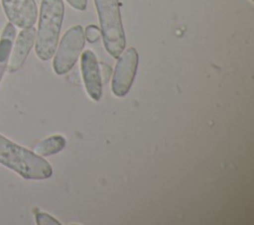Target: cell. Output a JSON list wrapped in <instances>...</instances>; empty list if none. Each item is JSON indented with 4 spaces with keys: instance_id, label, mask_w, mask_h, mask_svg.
I'll return each instance as SVG.
<instances>
[{
    "instance_id": "4fadbf2b",
    "label": "cell",
    "mask_w": 254,
    "mask_h": 225,
    "mask_svg": "<svg viewBox=\"0 0 254 225\" xmlns=\"http://www.w3.org/2000/svg\"><path fill=\"white\" fill-rule=\"evenodd\" d=\"M98 64H99V71H100V77H101L102 84H106L110 79L112 68L110 65H108L105 62H100Z\"/></svg>"
},
{
    "instance_id": "3957f363",
    "label": "cell",
    "mask_w": 254,
    "mask_h": 225,
    "mask_svg": "<svg viewBox=\"0 0 254 225\" xmlns=\"http://www.w3.org/2000/svg\"><path fill=\"white\" fill-rule=\"evenodd\" d=\"M100 23V33L106 52L118 58L126 47L119 0H93Z\"/></svg>"
},
{
    "instance_id": "5b68a950",
    "label": "cell",
    "mask_w": 254,
    "mask_h": 225,
    "mask_svg": "<svg viewBox=\"0 0 254 225\" xmlns=\"http://www.w3.org/2000/svg\"><path fill=\"white\" fill-rule=\"evenodd\" d=\"M138 60V52L133 47L123 51L119 56L111 83V89L114 95L122 97L129 92L137 72Z\"/></svg>"
},
{
    "instance_id": "7a4b0ae2",
    "label": "cell",
    "mask_w": 254,
    "mask_h": 225,
    "mask_svg": "<svg viewBox=\"0 0 254 225\" xmlns=\"http://www.w3.org/2000/svg\"><path fill=\"white\" fill-rule=\"evenodd\" d=\"M64 16V4L63 0H42L35 52L37 56L44 61L51 59L55 55Z\"/></svg>"
},
{
    "instance_id": "8992f818",
    "label": "cell",
    "mask_w": 254,
    "mask_h": 225,
    "mask_svg": "<svg viewBox=\"0 0 254 225\" xmlns=\"http://www.w3.org/2000/svg\"><path fill=\"white\" fill-rule=\"evenodd\" d=\"M3 11L11 24L20 29L34 27L38 18L35 0H1Z\"/></svg>"
},
{
    "instance_id": "ba28073f",
    "label": "cell",
    "mask_w": 254,
    "mask_h": 225,
    "mask_svg": "<svg viewBox=\"0 0 254 225\" xmlns=\"http://www.w3.org/2000/svg\"><path fill=\"white\" fill-rule=\"evenodd\" d=\"M36 29L34 27L22 29L16 40H14L7 69L10 72L17 71L26 61L36 40Z\"/></svg>"
},
{
    "instance_id": "9a60e30c",
    "label": "cell",
    "mask_w": 254,
    "mask_h": 225,
    "mask_svg": "<svg viewBox=\"0 0 254 225\" xmlns=\"http://www.w3.org/2000/svg\"><path fill=\"white\" fill-rule=\"evenodd\" d=\"M250 1H252V2H253V0H250Z\"/></svg>"
},
{
    "instance_id": "6da1fadb",
    "label": "cell",
    "mask_w": 254,
    "mask_h": 225,
    "mask_svg": "<svg viewBox=\"0 0 254 225\" xmlns=\"http://www.w3.org/2000/svg\"><path fill=\"white\" fill-rule=\"evenodd\" d=\"M0 164L25 179H46L53 173L52 166L37 155L0 135Z\"/></svg>"
},
{
    "instance_id": "277c9868",
    "label": "cell",
    "mask_w": 254,
    "mask_h": 225,
    "mask_svg": "<svg viewBox=\"0 0 254 225\" xmlns=\"http://www.w3.org/2000/svg\"><path fill=\"white\" fill-rule=\"evenodd\" d=\"M84 44V31L80 25L69 28L64 34L53 60V68L58 75L67 73L74 66Z\"/></svg>"
},
{
    "instance_id": "52a82bcc",
    "label": "cell",
    "mask_w": 254,
    "mask_h": 225,
    "mask_svg": "<svg viewBox=\"0 0 254 225\" xmlns=\"http://www.w3.org/2000/svg\"><path fill=\"white\" fill-rule=\"evenodd\" d=\"M80 67L87 94L92 100L99 101L102 96V81L100 77L99 64L95 54L92 51L86 50L82 53Z\"/></svg>"
},
{
    "instance_id": "7c38bea8",
    "label": "cell",
    "mask_w": 254,
    "mask_h": 225,
    "mask_svg": "<svg viewBox=\"0 0 254 225\" xmlns=\"http://www.w3.org/2000/svg\"><path fill=\"white\" fill-rule=\"evenodd\" d=\"M101 33H100V30L98 29L97 26L95 25H89L86 27L85 29V39L89 42V43H94L96 42L99 37H100Z\"/></svg>"
},
{
    "instance_id": "30bf717a",
    "label": "cell",
    "mask_w": 254,
    "mask_h": 225,
    "mask_svg": "<svg viewBox=\"0 0 254 225\" xmlns=\"http://www.w3.org/2000/svg\"><path fill=\"white\" fill-rule=\"evenodd\" d=\"M65 147V139L61 135L51 136L40 141L34 148V152L41 157H49L61 152Z\"/></svg>"
},
{
    "instance_id": "5bb4252c",
    "label": "cell",
    "mask_w": 254,
    "mask_h": 225,
    "mask_svg": "<svg viewBox=\"0 0 254 225\" xmlns=\"http://www.w3.org/2000/svg\"><path fill=\"white\" fill-rule=\"evenodd\" d=\"M66 2L75 10L83 11L86 9L87 0H66Z\"/></svg>"
},
{
    "instance_id": "9c48e42d",
    "label": "cell",
    "mask_w": 254,
    "mask_h": 225,
    "mask_svg": "<svg viewBox=\"0 0 254 225\" xmlns=\"http://www.w3.org/2000/svg\"><path fill=\"white\" fill-rule=\"evenodd\" d=\"M16 37V28L10 22L4 27L0 36V83L7 68L8 60Z\"/></svg>"
},
{
    "instance_id": "8fae6325",
    "label": "cell",
    "mask_w": 254,
    "mask_h": 225,
    "mask_svg": "<svg viewBox=\"0 0 254 225\" xmlns=\"http://www.w3.org/2000/svg\"><path fill=\"white\" fill-rule=\"evenodd\" d=\"M36 223L38 225H61V222L45 212H37Z\"/></svg>"
}]
</instances>
